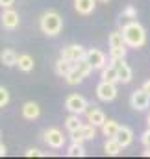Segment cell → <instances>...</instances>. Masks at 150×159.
Wrapping results in <instances>:
<instances>
[{
    "label": "cell",
    "mask_w": 150,
    "mask_h": 159,
    "mask_svg": "<svg viewBox=\"0 0 150 159\" xmlns=\"http://www.w3.org/2000/svg\"><path fill=\"white\" fill-rule=\"evenodd\" d=\"M120 32L124 35L126 46H130V48H141V46H145V43H147V32H145V28L137 20L126 22Z\"/></svg>",
    "instance_id": "1"
},
{
    "label": "cell",
    "mask_w": 150,
    "mask_h": 159,
    "mask_svg": "<svg viewBox=\"0 0 150 159\" xmlns=\"http://www.w3.org/2000/svg\"><path fill=\"white\" fill-rule=\"evenodd\" d=\"M39 28L43 34L46 35H58L63 28V19L59 13L56 11H46L41 15V20H39Z\"/></svg>",
    "instance_id": "2"
},
{
    "label": "cell",
    "mask_w": 150,
    "mask_h": 159,
    "mask_svg": "<svg viewBox=\"0 0 150 159\" xmlns=\"http://www.w3.org/2000/svg\"><path fill=\"white\" fill-rule=\"evenodd\" d=\"M87 107H89V104H87V100L82 96V94H69L67 96V100H65V109L69 111V113H74V115H83L85 111H87Z\"/></svg>",
    "instance_id": "3"
},
{
    "label": "cell",
    "mask_w": 150,
    "mask_h": 159,
    "mask_svg": "<svg viewBox=\"0 0 150 159\" xmlns=\"http://www.w3.org/2000/svg\"><path fill=\"white\" fill-rule=\"evenodd\" d=\"M96 137V126H93L91 122L83 124L82 128H78L76 131L71 133V139L74 143H83V141H93Z\"/></svg>",
    "instance_id": "4"
},
{
    "label": "cell",
    "mask_w": 150,
    "mask_h": 159,
    "mask_svg": "<svg viewBox=\"0 0 150 159\" xmlns=\"http://www.w3.org/2000/svg\"><path fill=\"white\" fill-rule=\"evenodd\" d=\"M130 106L135 109V111H145L150 106V94L145 89H137L132 93L130 96Z\"/></svg>",
    "instance_id": "5"
},
{
    "label": "cell",
    "mask_w": 150,
    "mask_h": 159,
    "mask_svg": "<svg viewBox=\"0 0 150 159\" xmlns=\"http://www.w3.org/2000/svg\"><path fill=\"white\" fill-rule=\"evenodd\" d=\"M85 54H87V50L82 44H67V46L61 48L59 57H65V59H71V61H76L78 63L80 59L85 57Z\"/></svg>",
    "instance_id": "6"
},
{
    "label": "cell",
    "mask_w": 150,
    "mask_h": 159,
    "mask_svg": "<svg viewBox=\"0 0 150 159\" xmlns=\"http://www.w3.org/2000/svg\"><path fill=\"white\" fill-rule=\"evenodd\" d=\"M96 96L102 102H113L117 98V87H115V83L100 80V83L96 85Z\"/></svg>",
    "instance_id": "7"
},
{
    "label": "cell",
    "mask_w": 150,
    "mask_h": 159,
    "mask_svg": "<svg viewBox=\"0 0 150 159\" xmlns=\"http://www.w3.org/2000/svg\"><path fill=\"white\" fill-rule=\"evenodd\" d=\"M45 143H46L50 148L59 150V148L65 146V137H63V133H61L58 128H48V129L45 131Z\"/></svg>",
    "instance_id": "8"
},
{
    "label": "cell",
    "mask_w": 150,
    "mask_h": 159,
    "mask_svg": "<svg viewBox=\"0 0 150 159\" xmlns=\"http://www.w3.org/2000/svg\"><path fill=\"white\" fill-rule=\"evenodd\" d=\"M85 57H87V61L93 65L95 70H102V69L106 67V54H104L102 50H98V48H89L87 54H85Z\"/></svg>",
    "instance_id": "9"
},
{
    "label": "cell",
    "mask_w": 150,
    "mask_h": 159,
    "mask_svg": "<svg viewBox=\"0 0 150 159\" xmlns=\"http://www.w3.org/2000/svg\"><path fill=\"white\" fill-rule=\"evenodd\" d=\"M19 24H21L19 13L15 9H11V7H6L4 13H2V26L6 30H15V28H19Z\"/></svg>",
    "instance_id": "10"
},
{
    "label": "cell",
    "mask_w": 150,
    "mask_h": 159,
    "mask_svg": "<svg viewBox=\"0 0 150 159\" xmlns=\"http://www.w3.org/2000/svg\"><path fill=\"white\" fill-rule=\"evenodd\" d=\"M113 65L117 67V72H119V81L120 83H130L132 81V69H130V65L128 63H124V59H115L111 61Z\"/></svg>",
    "instance_id": "11"
},
{
    "label": "cell",
    "mask_w": 150,
    "mask_h": 159,
    "mask_svg": "<svg viewBox=\"0 0 150 159\" xmlns=\"http://www.w3.org/2000/svg\"><path fill=\"white\" fill-rule=\"evenodd\" d=\"M85 115H87V122H91L93 126H102V124L106 122V115H104V111H102V109H98L95 104L87 107Z\"/></svg>",
    "instance_id": "12"
},
{
    "label": "cell",
    "mask_w": 150,
    "mask_h": 159,
    "mask_svg": "<svg viewBox=\"0 0 150 159\" xmlns=\"http://www.w3.org/2000/svg\"><path fill=\"white\" fill-rule=\"evenodd\" d=\"M76 67V61H71V59H65V57H59L56 61V74L61 76V78H67V74Z\"/></svg>",
    "instance_id": "13"
},
{
    "label": "cell",
    "mask_w": 150,
    "mask_h": 159,
    "mask_svg": "<svg viewBox=\"0 0 150 159\" xmlns=\"http://www.w3.org/2000/svg\"><path fill=\"white\" fill-rule=\"evenodd\" d=\"M21 113H22V117L26 120H35V119H39V115H41V107H39L35 102H26V104L22 106Z\"/></svg>",
    "instance_id": "14"
},
{
    "label": "cell",
    "mask_w": 150,
    "mask_h": 159,
    "mask_svg": "<svg viewBox=\"0 0 150 159\" xmlns=\"http://www.w3.org/2000/svg\"><path fill=\"white\" fill-rule=\"evenodd\" d=\"M96 7V0H74V9L80 15H91Z\"/></svg>",
    "instance_id": "15"
},
{
    "label": "cell",
    "mask_w": 150,
    "mask_h": 159,
    "mask_svg": "<svg viewBox=\"0 0 150 159\" xmlns=\"http://www.w3.org/2000/svg\"><path fill=\"white\" fill-rule=\"evenodd\" d=\"M115 139L122 144V148H126V146H130V144H132V141H134V131H132L128 126H120V129L117 131Z\"/></svg>",
    "instance_id": "16"
},
{
    "label": "cell",
    "mask_w": 150,
    "mask_h": 159,
    "mask_svg": "<svg viewBox=\"0 0 150 159\" xmlns=\"http://www.w3.org/2000/svg\"><path fill=\"white\" fill-rule=\"evenodd\" d=\"M0 61H2L6 67H13V65H17V61H19V54H17L13 48H4V50L0 52Z\"/></svg>",
    "instance_id": "17"
},
{
    "label": "cell",
    "mask_w": 150,
    "mask_h": 159,
    "mask_svg": "<svg viewBox=\"0 0 150 159\" xmlns=\"http://www.w3.org/2000/svg\"><path fill=\"white\" fill-rule=\"evenodd\" d=\"M102 81H110V83H117L119 81V72H117V67L115 65H106L102 69V74H100Z\"/></svg>",
    "instance_id": "18"
},
{
    "label": "cell",
    "mask_w": 150,
    "mask_h": 159,
    "mask_svg": "<svg viewBox=\"0 0 150 159\" xmlns=\"http://www.w3.org/2000/svg\"><path fill=\"white\" fill-rule=\"evenodd\" d=\"M104 152L108 156H119L122 152V144L115 139V137H108V141L104 143Z\"/></svg>",
    "instance_id": "19"
},
{
    "label": "cell",
    "mask_w": 150,
    "mask_h": 159,
    "mask_svg": "<svg viewBox=\"0 0 150 159\" xmlns=\"http://www.w3.org/2000/svg\"><path fill=\"white\" fill-rule=\"evenodd\" d=\"M17 67H19L22 72L34 70V57H32L30 54H21V56H19V61H17Z\"/></svg>",
    "instance_id": "20"
},
{
    "label": "cell",
    "mask_w": 150,
    "mask_h": 159,
    "mask_svg": "<svg viewBox=\"0 0 150 159\" xmlns=\"http://www.w3.org/2000/svg\"><path fill=\"white\" fill-rule=\"evenodd\" d=\"M100 128H102L104 137H115V135H117V131L120 129V124H119L117 120H106Z\"/></svg>",
    "instance_id": "21"
},
{
    "label": "cell",
    "mask_w": 150,
    "mask_h": 159,
    "mask_svg": "<svg viewBox=\"0 0 150 159\" xmlns=\"http://www.w3.org/2000/svg\"><path fill=\"white\" fill-rule=\"evenodd\" d=\"M67 156L69 157H83L85 156V148H83V143H74L67 148Z\"/></svg>",
    "instance_id": "22"
},
{
    "label": "cell",
    "mask_w": 150,
    "mask_h": 159,
    "mask_svg": "<svg viewBox=\"0 0 150 159\" xmlns=\"http://www.w3.org/2000/svg\"><path fill=\"white\" fill-rule=\"evenodd\" d=\"M83 124H82V120H80V115H74V113H71L67 119H65V128L73 133V131H76L78 128H82Z\"/></svg>",
    "instance_id": "23"
},
{
    "label": "cell",
    "mask_w": 150,
    "mask_h": 159,
    "mask_svg": "<svg viewBox=\"0 0 150 159\" xmlns=\"http://www.w3.org/2000/svg\"><path fill=\"white\" fill-rule=\"evenodd\" d=\"M108 41H110V48H115V46H126V41H124L122 32H111Z\"/></svg>",
    "instance_id": "24"
},
{
    "label": "cell",
    "mask_w": 150,
    "mask_h": 159,
    "mask_svg": "<svg viewBox=\"0 0 150 159\" xmlns=\"http://www.w3.org/2000/svg\"><path fill=\"white\" fill-rule=\"evenodd\" d=\"M83 78H85V76H83V74H82V72H80V70L74 67V69L67 74L65 81H67L69 85H78V83H82V81H83Z\"/></svg>",
    "instance_id": "25"
},
{
    "label": "cell",
    "mask_w": 150,
    "mask_h": 159,
    "mask_svg": "<svg viewBox=\"0 0 150 159\" xmlns=\"http://www.w3.org/2000/svg\"><path fill=\"white\" fill-rule=\"evenodd\" d=\"M76 69H78V70H80V72H82V74H83L85 78H87V76H89V74H91V72L95 70V69H93V65H91V63L87 61V57L80 59V61L76 63Z\"/></svg>",
    "instance_id": "26"
},
{
    "label": "cell",
    "mask_w": 150,
    "mask_h": 159,
    "mask_svg": "<svg viewBox=\"0 0 150 159\" xmlns=\"http://www.w3.org/2000/svg\"><path fill=\"white\" fill-rule=\"evenodd\" d=\"M110 57H111V61H115V59H124L126 57V46L110 48Z\"/></svg>",
    "instance_id": "27"
},
{
    "label": "cell",
    "mask_w": 150,
    "mask_h": 159,
    "mask_svg": "<svg viewBox=\"0 0 150 159\" xmlns=\"http://www.w3.org/2000/svg\"><path fill=\"white\" fill-rule=\"evenodd\" d=\"M120 19H130V20H135V19H137V9H135L134 6H128V7L122 11Z\"/></svg>",
    "instance_id": "28"
},
{
    "label": "cell",
    "mask_w": 150,
    "mask_h": 159,
    "mask_svg": "<svg viewBox=\"0 0 150 159\" xmlns=\"http://www.w3.org/2000/svg\"><path fill=\"white\" fill-rule=\"evenodd\" d=\"M7 104H9V93L6 87L0 85V107H6Z\"/></svg>",
    "instance_id": "29"
},
{
    "label": "cell",
    "mask_w": 150,
    "mask_h": 159,
    "mask_svg": "<svg viewBox=\"0 0 150 159\" xmlns=\"http://www.w3.org/2000/svg\"><path fill=\"white\" fill-rule=\"evenodd\" d=\"M24 156H26V157H41V156H45V154H43L41 150H37V148H28Z\"/></svg>",
    "instance_id": "30"
},
{
    "label": "cell",
    "mask_w": 150,
    "mask_h": 159,
    "mask_svg": "<svg viewBox=\"0 0 150 159\" xmlns=\"http://www.w3.org/2000/svg\"><path fill=\"white\" fill-rule=\"evenodd\" d=\"M141 143L145 144V146H150V128L147 131H143V135H141Z\"/></svg>",
    "instance_id": "31"
},
{
    "label": "cell",
    "mask_w": 150,
    "mask_h": 159,
    "mask_svg": "<svg viewBox=\"0 0 150 159\" xmlns=\"http://www.w3.org/2000/svg\"><path fill=\"white\" fill-rule=\"evenodd\" d=\"M13 4H15V0H0V7H4V9L6 7H11Z\"/></svg>",
    "instance_id": "32"
},
{
    "label": "cell",
    "mask_w": 150,
    "mask_h": 159,
    "mask_svg": "<svg viewBox=\"0 0 150 159\" xmlns=\"http://www.w3.org/2000/svg\"><path fill=\"white\" fill-rule=\"evenodd\" d=\"M6 154H7V148H6V146H4V144L0 143V157H4Z\"/></svg>",
    "instance_id": "33"
},
{
    "label": "cell",
    "mask_w": 150,
    "mask_h": 159,
    "mask_svg": "<svg viewBox=\"0 0 150 159\" xmlns=\"http://www.w3.org/2000/svg\"><path fill=\"white\" fill-rule=\"evenodd\" d=\"M143 89H145V91H147V93L150 94V80H148V81H145V83H143Z\"/></svg>",
    "instance_id": "34"
},
{
    "label": "cell",
    "mask_w": 150,
    "mask_h": 159,
    "mask_svg": "<svg viewBox=\"0 0 150 159\" xmlns=\"http://www.w3.org/2000/svg\"><path fill=\"white\" fill-rule=\"evenodd\" d=\"M143 156H145V157H150V146H147V150L143 152Z\"/></svg>",
    "instance_id": "35"
},
{
    "label": "cell",
    "mask_w": 150,
    "mask_h": 159,
    "mask_svg": "<svg viewBox=\"0 0 150 159\" xmlns=\"http://www.w3.org/2000/svg\"><path fill=\"white\" fill-rule=\"evenodd\" d=\"M147 124H148V128H150V115H148V119H147Z\"/></svg>",
    "instance_id": "36"
},
{
    "label": "cell",
    "mask_w": 150,
    "mask_h": 159,
    "mask_svg": "<svg viewBox=\"0 0 150 159\" xmlns=\"http://www.w3.org/2000/svg\"><path fill=\"white\" fill-rule=\"evenodd\" d=\"M100 2H110V0H100Z\"/></svg>",
    "instance_id": "37"
}]
</instances>
